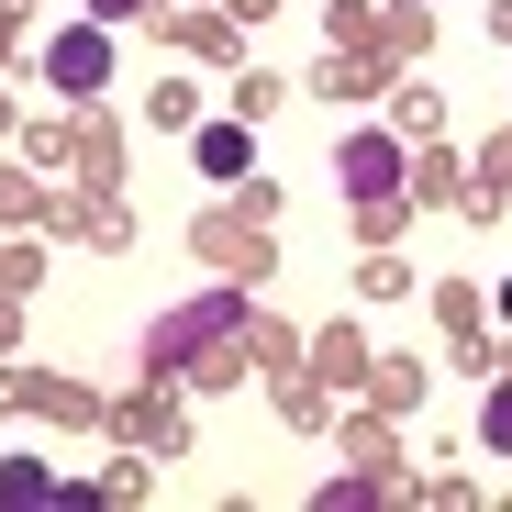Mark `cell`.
<instances>
[{
  "label": "cell",
  "mask_w": 512,
  "mask_h": 512,
  "mask_svg": "<svg viewBox=\"0 0 512 512\" xmlns=\"http://www.w3.org/2000/svg\"><path fill=\"white\" fill-rule=\"evenodd\" d=\"M245 334V290H212V301H190V312H167L156 334H145V368H179V379H223L212 357Z\"/></svg>",
  "instance_id": "1"
},
{
  "label": "cell",
  "mask_w": 512,
  "mask_h": 512,
  "mask_svg": "<svg viewBox=\"0 0 512 512\" xmlns=\"http://www.w3.org/2000/svg\"><path fill=\"white\" fill-rule=\"evenodd\" d=\"M334 167H346V190L368 201V212H390V190H401V134H346V156H334Z\"/></svg>",
  "instance_id": "2"
},
{
  "label": "cell",
  "mask_w": 512,
  "mask_h": 512,
  "mask_svg": "<svg viewBox=\"0 0 512 512\" xmlns=\"http://www.w3.org/2000/svg\"><path fill=\"white\" fill-rule=\"evenodd\" d=\"M45 78H56L67 101H90L101 78H112V34H101V23H78V34H56V45H45Z\"/></svg>",
  "instance_id": "3"
},
{
  "label": "cell",
  "mask_w": 512,
  "mask_h": 512,
  "mask_svg": "<svg viewBox=\"0 0 512 512\" xmlns=\"http://www.w3.org/2000/svg\"><path fill=\"white\" fill-rule=\"evenodd\" d=\"M201 167L234 179V167H245V123H201Z\"/></svg>",
  "instance_id": "4"
},
{
  "label": "cell",
  "mask_w": 512,
  "mask_h": 512,
  "mask_svg": "<svg viewBox=\"0 0 512 512\" xmlns=\"http://www.w3.org/2000/svg\"><path fill=\"white\" fill-rule=\"evenodd\" d=\"M490 446H512V390H501V401H490Z\"/></svg>",
  "instance_id": "5"
},
{
  "label": "cell",
  "mask_w": 512,
  "mask_h": 512,
  "mask_svg": "<svg viewBox=\"0 0 512 512\" xmlns=\"http://www.w3.org/2000/svg\"><path fill=\"white\" fill-rule=\"evenodd\" d=\"M90 12H101V23H123V12H145V0H90Z\"/></svg>",
  "instance_id": "6"
}]
</instances>
